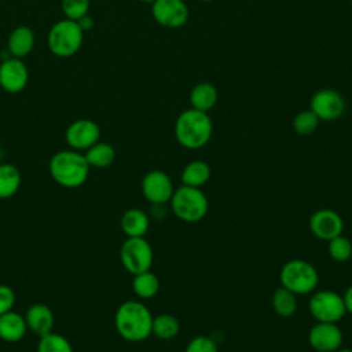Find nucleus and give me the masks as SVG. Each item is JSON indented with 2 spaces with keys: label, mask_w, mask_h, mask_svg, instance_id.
Instances as JSON below:
<instances>
[{
  "label": "nucleus",
  "mask_w": 352,
  "mask_h": 352,
  "mask_svg": "<svg viewBox=\"0 0 352 352\" xmlns=\"http://www.w3.org/2000/svg\"><path fill=\"white\" fill-rule=\"evenodd\" d=\"M309 230L320 241H330L342 234L344 220L331 209H319L309 217Z\"/></svg>",
  "instance_id": "4468645a"
},
{
  "label": "nucleus",
  "mask_w": 352,
  "mask_h": 352,
  "mask_svg": "<svg viewBox=\"0 0 352 352\" xmlns=\"http://www.w3.org/2000/svg\"><path fill=\"white\" fill-rule=\"evenodd\" d=\"M213 124L208 113L187 109L179 114L175 122V138L187 150L204 147L212 138Z\"/></svg>",
  "instance_id": "f03ea898"
},
{
  "label": "nucleus",
  "mask_w": 352,
  "mask_h": 352,
  "mask_svg": "<svg viewBox=\"0 0 352 352\" xmlns=\"http://www.w3.org/2000/svg\"><path fill=\"white\" fill-rule=\"evenodd\" d=\"M84 38V32L78 26L76 21L72 19H62L58 21L48 32V48L50 51L59 56V58H67L74 55Z\"/></svg>",
  "instance_id": "423d86ee"
},
{
  "label": "nucleus",
  "mask_w": 352,
  "mask_h": 352,
  "mask_svg": "<svg viewBox=\"0 0 352 352\" xmlns=\"http://www.w3.org/2000/svg\"><path fill=\"white\" fill-rule=\"evenodd\" d=\"M84 157L89 166L103 169L110 166L114 162L116 151L111 144L104 142H96L95 144H92L89 148L85 150Z\"/></svg>",
  "instance_id": "4be33fe9"
},
{
  "label": "nucleus",
  "mask_w": 352,
  "mask_h": 352,
  "mask_svg": "<svg viewBox=\"0 0 352 352\" xmlns=\"http://www.w3.org/2000/svg\"><path fill=\"white\" fill-rule=\"evenodd\" d=\"M351 3H352V0H351Z\"/></svg>",
  "instance_id": "4c0bfd02"
},
{
  "label": "nucleus",
  "mask_w": 352,
  "mask_h": 352,
  "mask_svg": "<svg viewBox=\"0 0 352 352\" xmlns=\"http://www.w3.org/2000/svg\"><path fill=\"white\" fill-rule=\"evenodd\" d=\"M175 187L168 173L154 169L142 179V192L153 205H165L170 201Z\"/></svg>",
  "instance_id": "9b49d317"
},
{
  "label": "nucleus",
  "mask_w": 352,
  "mask_h": 352,
  "mask_svg": "<svg viewBox=\"0 0 352 352\" xmlns=\"http://www.w3.org/2000/svg\"><path fill=\"white\" fill-rule=\"evenodd\" d=\"M28 78L29 72L21 58L11 56L0 65V87L4 91L10 94L21 92L26 87Z\"/></svg>",
  "instance_id": "2eb2a0df"
},
{
  "label": "nucleus",
  "mask_w": 352,
  "mask_h": 352,
  "mask_svg": "<svg viewBox=\"0 0 352 352\" xmlns=\"http://www.w3.org/2000/svg\"><path fill=\"white\" fill-rule=\"evenodd\" d=\"M120 226L122 232L126 235V238H135V236H144L150 227V219L146 212L138 208L128 209L122 213Z\"/></svg>",
  "instance_id": "a211bd4d"
},
{
  "label": "nucleus",
  "mask_w": 352,
  "mask_h": 352,
  "mask_svg": "<svg viewBox=\"0 0 352 352\" xmlns=\"http://www.w3.org/2000/svg\"><path fill=\"white\" fill-rule=\"evenodd\" d=\"M77 23H78V26L81 28V30L82 32H85V30H89L92 26H94V19L87 14V15H84V16H81L78 21H76Z\"/></svg>",
  "instance_id": "72a5a7b5"
},
{
  "label": "nucleus",
  "mask_w": 352,
  "mask_h": 352,
  "mask_svg": "<svg viewBox=\"0 0 352 352\" xmlns=\"http://www.w3.org/2000/svg\"><path fill=\"white\" fill-rule=\"evenodd\" d=\"M336 352H352V349H348V348H340V349H337Z\"/></svg>",
  "instance_id": "f704fd0d"
},
{
  "label": "nucleus",
  "mask_w": 352,
  "mask_h": 352,
  "mask_svg": "<svg viewBox=\"0 0 352 352\" xmlns=\"http://www.w3.org/2000/svg\"><path fill=\"white\" fill-rule=\"evenodd\" d=\"M151 14L158 25L168 29L184 26L190 16L184 0H155L151 4Z\"/></svg>",
  "instance_id": "9d476101"
},
{
  "label": "nucleus",
  "mask_w": 352,
  "mask_h": 352,
  "mask_svg": "<svg viewBox=\"0 0 352 352\" xmlns=\"http://www.w3.org/2000/svg\"><path fill=\"white\" fill-rule=\"evenodd\" d=\"M132 289L139 298H143V300L153 298L160 292V279L150 270L136 274L133 275Z\"/></svg>",
  "instance_id": "b1692460"
},
{
  "label": "nucleus",
  "mask_w": 352,
  "mask_h": 352,
  "mask_svg": "<svg viewBox=\"0 0 352 352\" xmlns=\"http://www.w3.org/2000/svg\"><path fill=\"white\" fill-rule=\"evenodd\" d=\"M279 280L280 286L293 292L296 296L309 294L316 289L319 283V275L311 263L294 258L282 267Z\"/></svg>",
  "instance_id": "39448f33"
},
{
  "label": "nucleus",
  "mask_w": 352,
  "mask_h": 352,
  "mask_svg": "<svg viewBox=\"0 0 352 352\" xmlns=\"http://www.w3.org/2000/svg\"><path fill=\"white\" fill-rule=\"evenodd\" d=\"M170 208L179 220L186 223H195L206 216L209 202L201 188L183 184L173 191L170 198Z\"/></svg>",
  "instance_id": "20e7f679"
},
{
  "label": "nucleus",
  "mask_w": 352,
  "mask_h": 352,
  "mask_svg": "<svg viewBox=\"0 0 352 352\" xmlns=\"http://www.w3.org/2000/svg\"><path fill=\"white\" fill-rule=\"evenodd\" d=\"M15 304V293L7 285H0V315L12 309Z\"/></svg>",
  "instance_id": "2f4dec72"
},
{
  "label": "nucleus",
  "mask_w": 352,
  "mask_h": 352,
  "mask_svg": "<svg viewBox=\"0 0 352 352\" xmlns=\"http://www.w3.org/2000/svg\"><path fill=\"white\" fill-rule=\"evenodd\" d=\"M37 352H73V346L66 337L51 331L40 337Z\"/></svg>",
  "instance_id": "bb28decb"
},
{
  "label": "nucleus",
  "mask_w": 352,
  "mask_h": 352,
  "mask_svg": "<svg viewBox=\"0 0 352 352\" xmlns=\"http://www.w3.org/2000/svg\"><path fill=\"white\" fill-rule=\"evenodd\" d=\"M114 326L117 333L126 341L140 342L151 336L153 315L140 301H124L116 311Z\"/></svg>",
  "instance_id": "f257e3e1"
},
{
  "label": "nucleus",
  "mask_w": 352,
  "mask_h": 352,
  "mask_svg": "<svg viewBox=\"0 0 352 352\" xmlns=\"http://www.w3.org/2000/svg\"><path fill=\"white\" fill-rule=\"evenodd\" d=\"M180 331V323L176 316L170 314H160L153 316L151 334L160 340H172Z\"/></svg>",
  "instance_id": "a878e982"
},
{
  "label": "nucleus",
  "mask_w": 352,
  "mask_h": 352,
  "mask_svg": "<svg viewBox=\"0 0 352 352\" xmlns=\"http://www.w3.org/2000/svg\"><path fill=\"white\" fill-rule=\"evenodd\" d=\"M48 169L55 183L66 188H77L88 180L91 166L84 154L72 148L55 153L50 160Z\"/></svg>",
  "instance_id": "7ed1b4c3"
},
{
  "label": "nucleus",
  "mask_w": 352,
  "mask_h": 352,
  "mask_svg": "<svg viewBox=\"0 0 352 352\" xmlns=\"http://www.w3.org/2000/svg\"><path fill=\"white\" fill-rule=\"evenodd\" d=\"M201 1H204V3H210V1H213V0H201Z\"/></svg>",
  "instance_id": "e433bc0d"
},
{
  "label": "nucleus",
  "mask_w": 352,
  "mask_h": 352,
  "mask_svg": "<svg viewBox=\"0 0 352 352\" xmlns=\"http://www.w3.org/2000/svg\"><path fill=\"white\" fill-rule=\"evenodd\" d=\"M28 326L25 316L15 311L0 315V338L7 342H18L26 334Z\"/></svg>",
  "instance_id": "f3484780"
},
{
  "label": "nucleus",
  "mask_w": 352,
  "mask_h": 352,
  "mask_svg": "<svg viewBox=\"0 0 352 352\" xmlns=\"http://www.w3.org/2000/svg\"><path fill=\"white\" fill-rule=\"evenodd\" d=\"M184 352H219L214 338L208 336L194 337L186 346Z\"/></svg>",
  "instance_id": "7c9ffc66"
},
{
  "label": "nucleus",
  "mask_w": 352,
  "mask_h": 352,
  "mask_svg": "<svg viewBox=\"0 0 352 352\" xmlns=\"http://www.w3.org/2000/svg\"><path fill=\"white\" fill-rule=\"evenodd\" d=\"M309 314L316 322L337 323L346 314L342 297L333 290L315 292L308 302Z\"/></svg>",
  "instance_id": "6e6552de"
},
{
  "label": "nucleus",
  "mask_w": 352,
  "mask_h": 352,
  "mask_svg": "<svg viewBox=\"0 0 352 352\" xmlns=\"http://www.w3.org/2000/svg\"><path fill=\"white\" fill-rule=\"evenodd\" d=\"M341 297H342V301H344L345 311L352 315V285L349 287H346V290L344 292V294Z\"/></svg>",
  "instance_id": "473e14b6"
},
{
  "label": "nucleus",
  "mask_w": 352,
  "mask_h": 352,
  "mask_svg": "<svg viewBox=\"0 0 352 352\" xmlns=\"http://www.w3.org/2000/svg\"><path fill=\"white\" fill-rule=\"evenodd\" d=\"M319 121L320 120L316 117V114L312 110H309V109L302 110V111L297 113L296 117L293 118V129L296 131V133H298L301 136H307L316 131Z\"/></svg>",
  "instance_id": "cd10ccee"
},
{
  "label": "nucleus",
  "mask_w": 352,
  "mask_h": 352,
  "mask_svg": "<svg viewBox=\"0 0 352 352\" xmlns=\"http://www.w3.org/2000/svg\"><path fill=\"white\" fill-rule=\"evenodd\" d=\"M25 320L28 329L38 337L54 331L52 329L55 323V316L51 308L45 304L37 302L30 305L25 314Z\"/></svg>",
  "instance_id": "dca6fc26"
},
{
  "label": "nucleus",
  "mask_w": 352,
  "mask_h": 352,
  "mask_svg": "<svg viewBox=\"0 0 352 352\" xmlns=\"http://www.w3.org/2000/svg\"><path fill=\"white\" fill-rule=\"evenodd\" d=\"M120 260L122 267L132 275L148 271L154 260L151 245L144 236L126 238L120 249Z\"/></svg>",
  "instance_id": "0eeeda50"
},
{
  "label": "nucleus",
  "mask_w": 352,
  "mask_h": 352,
  "mask_svg": "<svg viewBox=\"0 0 352 352\" xmlns=\"http://www.w3.org/2000/svg\"><path fill=\"white\" fill-rule=\"evenodd\" d=\"M180 179L184 186L201 188L210 179V168L204 161H191L183 168Z\"/></svg>",
  "instance_id": "412c9836"
},
{
  "label": "nucleus",
  "mask_w": 352,
  "mask_h": 352,
  "mask_svg": "<svg viewBox=\"0 0 352 352\" xmlns=\"http://www.w3.org/2000/svg\"><path fill=\"white\" fill-rule=\"evenodd\" d=\"M217 99H219V94L216 87L206 81L198 82L197 85L192 87L190 92L191 107L199 111L208 113L210 109L214 107V104L217 103Z\"/></svg>",
  "instance_id": "aec40b11"
},
{
  "label": "nucleus",
  "mask_w": 352,
  "mask_h": 352,
  "mask_svg": "<svg viewBox=\"0 0 352 352\" xmlns=\"http://www.w3.org/2000/svg\"><path fill=\"white\" fill-rule=\"evenodd\" d=\"M272 308L276 315L280 318H290L296 314L297 311V298L296 294L286 287L280 286L278 287L271 298Z\"/></svg>",
  "instance_id": "393cba45"
},
{
  "label": "nucleus",
  "mask_w": 352,
  "mask_h": 352,
  "mask_svg": "<svg viewBox=\"0 0 352 352\" xmlns=\"http://www.w3.org/2000/svg\"><path fill=\"white\" fill-rule=\"evenodd\" d=\"M21 183L22 176L15 165L0 164V199H7L15 195Z\"/></svg>",
  "instance_id": "5701e85b"
},
{
  "label": "nucleus",
  "mask_w": 352,
  "mask_h": 352,
  "mask_svg": "<svg viewBox=\"0 0 352 352\" xmlns=\"http://www.w3.org/2000/svg\"><path fill=\"white\" fill-rule=\"evenodd\" d=\"M309 110H312L322 121H334L344 114L345 99L336 89L322 88L312 95Z\"/></svg>",
  "instance_id": "1a4fd4ad"
},
{
  "label": "nucleus",
  "mask_w": 352,
  "mask_h": 352,
  "mask_svg": "<svg viewBox=\"0 0 352 352\" xmlns=\"http://www.w3.org/2000/svg\"><path fill=\"white\" fill-rule=\"evenodd\" d=\"M329 254L337 263H345L352 256V243L342 234L329 241Z\"/></svg>",
  "instance_id": "c85d7f7f"
},
{
  "label": "nucleus",
  "mask_w": 352,
  "mask_h": 352,
  "mask_svg": "<svg viewBox=\"0 0 352 352\" xmlns=\"http://www.w3.org/2000/svg\"><path fill=\"white\" fill-rule=\"evenodd\" d=\"M139 1H142V3H147V4H153L155 0H139Z\"/></svg>",
  "instance_id": "c9c22d12"
},
{
  "label": "nucleus",
  "mask_w": 352,
  "mask_h": 352,
  "mask_svg": "<svg viewBox=\"0 0 352 352\" xmlns=\"http://www.w3.org/2000/svg\"><path fill=\"white\" fill-rule=\"evenodd\" d=\"M342 341V331L337 323L318 322L308 333V342L316 352H336L341 348Z\"/></svg>",
  "instance_id": "f8f14e48"
},
{
  "label": "nucleus",
  "mask_w": 352,
  "mask_h": 352,
  "mask_svg": "<svg viewBox=\"0 0 352 352\" xmlns=\"http://www.w3.org/2000/svg\"><path fill=\"white\" fill-rule=\"evenodd\" d=\"M62 11L67 19L78 21L88 14L89 0H62Z\"/></svg>",
  "instance_id": "c756f323"
},
{
  "label": "nucleus",
  "mask_w": 352,
  "mask_h": 352,
  "mask_svg": "<svg viewBox=\"0 0 352 352\" xmlns=\"http://www.w3.org/2000/svg\"><path fill=\"white\" fill-rule=\"evenodd\" d=\"M8 51L15 58H25L34 47V33L28 26L15 28L8 37Z\"/></svg>",
  "instance_id": "6ab92c4d"
},
{
  "label": "nucleus",
  "mask_w": 352,
  "mask_h": 352,
  "mask_svg": "<svg viewBox=\"0 0 352 352\" xmlns=\"http://www.w3.org/2000/svg\"><path fill=\"white\" fill-rule=\"evenodd\" d=\"M65 138L67 144L77 151H85L92 144L99 142L100 138V128L99 125L88 118H81L73 121L66 132Z\"/></svg>",
  "instance_id": "ddd939ff"
}]
</instances>
